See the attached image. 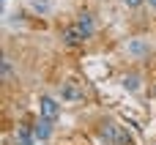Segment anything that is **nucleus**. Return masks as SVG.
<instances>
[{"label":"nucleus","instance_id":"4","mask_svg":"<svg viewBox=\"0 0 156 145\" xmlns=\"http://www.w3.org/2000/svg\"><path fill=\"white\" fill-rule=\"evenodd\" d=\"M63 38H66V44H82L88 36H85V33H82V27L74 22L71 27H66V30H63Z\"/></svg>","mask_w":156,"mask_h":145},{"label":"nucleus","instance_id":"3","mask_svg":"<svg viewBox=\"0 0 156 145\" xmlns=\"http://www.w3.org/2000/svg\"><path fill=\"white\" fill-rule=\"evenodd\" d=\"M14 137H16V145H36V132L30 126H25V123L16 126V134Z\"/></svg>","mask_w":156,"mask_h":145},{"label":"nucleus","instance_id":"11","mask_svg":"<svg viewBox=\"0 0 156 145\" xmlns=\"http://www.w3.org/2000/svg\"><path fill=\"white\" fill-rule=\"evenodd\" d=\"M154 93H156V88H154Z\"/></svg>","mask_w":156,"mask_h":145},{"label":"nucleus","instance_id":"10","mask_svg":"<svg viewBox=\"0 0 156 145\" xmlns=\"http://www.w3.org/2000/svg\"><path fill=\"white\" fill-rule=\"evenodd\" d=\"M148 5H154V8H156V0H148Z\"/></svg>","mask_w":156,"mask_h":145},{"label":"nucleus","instance_id":"1","mask_svg":"<svg viewBox=\"0 0 156 145\" xmlns=\"http://www.w3.org/2000/svg\"><path fill=\"white\" fill-rule=\"evenodd\" d=\"M38 110H41V118H49V121H55L60 115V104L52 96H41L38 99Z\"/></svg>","mask_w":156,"mask_h":145},{"label":"nucleus","instance_id":"7","mask_svg":"<svg viewBox=\"0 0 156 145\" xmlns=\"http://www.w3.org/2000/svg\"><path fill=\"white\" fill-rule=\"evenodd\" d=\"M77 25L82 27V33H85L88 38L93 36V16H90V14H80V16H77Z\"/></svg>","mask_w":156,"mask_h":145},{"label":"nucleus","instance_id":"9","mask_svg":"<svg viewBox=\"0 0 156 145\" xmlns=\"http://www.w3.org/2000/svg\"><path fill=\"white\" fill-rule=\"evenodd\" d=\"M123 3H126V5H129V8H137V5H143V3H145V0H123Z\"/></svg>","mask_w":156,"mask_h":145},{"label":"nucleus","instance_id":"8","mask_svg":"<svg viewBox=\"0 0 156 145\" xmlns=\"http://www.w3.org/2000/svg\"><path fill=\"white\" fill-rule=\"evenodd\" d=\"M123 88H126V90H137V88H140V77H134V74L123 77Z\"/></svg>","mask_w":156,"mask_h":145},{"label":"nucleus","instance_id":"2","mask_svg":"<svg viewBox=\"0 0 156 145\" xmlns=\"http://www.w3.org/2000/svg\"><path fill=\"white\" fill-rule=\"evenodd\" d=\"M60 99H63V101H80V99H82V88H80L74 80H69V82H63V88H60Z\"/></svg>","mask_w":156,"mask_h":145},{"label":"nucleus","instance_id":"5","mask_svg":"<svg viewBox=\"0 0 156 145\" xmlns=\"http://www.w3.org/2000/svg\"><path fill=\"white\" fill-rule=\"evenodd\" d=\"M33 132H36V140H49V137H52V121H49V118H41Z\"/></svg>","mask_w":156,"mask_h":145},{"label":"nucleus","instance_id":"6","mask_svg":"<svg viewBox=\"0 0 156 145\" xmlns=\"http://www.w3.org/2000/svg\"><path fill=\"white\" fill-rule=\"evenodd\" d=\"M148 49H151V47H148L143 38H132V41L126 44V52H129V55H148Z\"/></svg>","mask_w":156,"mask_h":145}]
</instances>
